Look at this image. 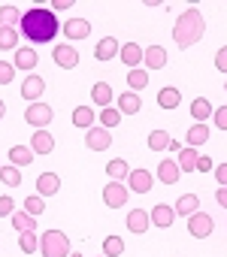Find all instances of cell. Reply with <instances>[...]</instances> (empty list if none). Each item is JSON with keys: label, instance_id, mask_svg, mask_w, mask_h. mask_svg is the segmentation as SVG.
<instances>
[{"label": "cell", "instance_id": "1", "mask_svg": "<svg viewBox=\"0 0 227 257\" xmlns=\"http://www.w3.org/2000/svg\"><path fill=\"white\" fill-rule=\"evenodd\" d=\"M58 28H61L58 25V16L52 10L37 7V10H28L22 16V31H25V37L31 43H49V40H55Z\"/></svg>", "mask_w": 227, "mask_h": 257}, {"label": "cell", "instance_id": "2", "mask_svg": "<svg viewBox=\"0 0 227 257\" xmlns=\"http://www.w3.org/2000/svg\"><path fill=\"white\" fill-rule=\"evenodd\" d=\"M203 31H206V22H203V13L200 10H185L179 19H176V28H173V40L179 49H188L194 43L203 40Z\"/></svg>", "mask_w": 227, "mask_h": 257}, {"label": "cell", "instance_id": "3", "mask_svg": "<svg viewBox=\"0 0 227 257\" xmlns=\"http://www.w3.org/2000/svg\"><path fill=\"white\" fill-rule=\"evenodd\" d=\"M40 254L43 257H70V242L61 230H46L40 236Z\"/></svg>", "mask_w": 227, "mask_h": 257}, {"label": "cell", "instance_id": "4", "mask_svg": "<svg viewBox=\"0 0 227 257\" xmlns=\"http://www.w3.org/2000/svg\"><path fill=\"white\" fill-rule=\"evenodd\" d=\"M52 115H55V112H52V106L37 100V103H31V106H28V112H25V121H28L31 127H46V124L52 121Z\"/></svg>", "mask_w": 227, "mask_h": 257}, {"label": "cell", "instance_id": "5", "mask_svg": "<svg viewBox=\"0 0 227 257\" xmlns=\"http://www.w3.org/2000/svg\"><path fill=\"white\" fill-rule=\"evenodd\" d=\"M103 203H106L109 209H122V206L128 203V185H122V182L106 185V188H103Z\"/></svg>", "mask_w": 227, "mask_h": 257}, {"label": "cell", "instance_id": "6", "mask_svg": "<svg viewBox=\"0 0 227 257\" xmlns=\"http://www.w3.org/2000/svg\"><path fill=\"white\" fill-rule=\"evenodd\" d=\"M85 146H88L91 152H106V149L112 146V137H109L106 127H88V134H85Z\"/></svg>", "mask_w": 227, "mask_h": 257}, {"label": "cell", "instance_id": "7", "mask_svg": "<svg viewBox=\"0 0 227 257\" xmlns=\"http://www.w3.org/2000/svg\"><path fill=\"white\" fill-rule=\"evenodd\" d=\"M188 233H191L194 239H206V236L212 233V218H209L206 212H194V215L188 218Z\"/></svg>", "mask_w": 227, "mask_h": 257}, {"label": "cell", "instance_id": "8", "mask_svg": "<svg viewBox=\"0 0 227 257\" xmlns=\"http://www.w3.org/2000/svg\"><path fill=\"white\" fill-rule=\"evenodd\" d=\"M143 64H146V70H164L167 67V49L164 46H149L143 52Z\"/></svg>", "mask_w": 227, "mask_h": 257}, {"label": "cell", "instance_id": "9", "mask_svg": "<svg viewBox=\"0 0 227 257\" xmlns=\"http://www.w3.org/2000/svg\"><path fill=\"white\" fill-rule=\"evenodd\" d=\"M128 185H131V191H137V194H149V191H152V185H155V179H152V173H149V170H131Z\"/></svg>", "mask_w": 227, "mask_h": 257}, {"label": "cell", "instance_id": "10", "mask_svg": "<svg viewBox=\"0 0 227 257\" xmlns=\"http://www.w3.org/2000/svg\"><path fill=\"white\" fill-rule=\"evenodd\" d=\"M52 58H55V64L64 67V70H73V67L79 64V52H76L73 46H55Z\"/></svg>", "mask_w": 227, "mask_h": 257}, {"label": "cell", "instance_id": "11", "mask_svg": "<svg viewBox=\"0 0 227 257\" xmlns=\"http://www.w3.org/2000/svg\"><path fill=\"white\" fill-rule=\"evenodd\" d=\"M149 218H152L155 227H164V230H167V227H173V221H176V209H170L167 203H158V206L149 212Z\"/></svg>", "mask_w": 227, "mask_h": 257}, {"label": "cell", "instance_id": "12", "mask_svg": "<svg viewBox=\"0 0 227 257\" xmlns=\"http://www.w3.org/2000/svg\"><path fill=\"white\" fill-rule=\"evenodd\" d=\"M149 227H152V218H149L146 209H131V212H128V230H131V233H140V236H143Z\"/></svg>", "mask_w": 227, "mask_h": 257}, {"label": "cell", "instance_id": "13", "mask_svg": "<svg viewBox=\"0 0 227 257\" xmlns=\"http://www.w3.org/2000/svg\"><path fill=\"white\" fill-rule=\"evenodd\" d=\"M43 91H46V82H43L40 76H28L25 85H22V97L31 100V103H37V100L43 97Z\"/></svg>", "mask_w": 227, "mask_h": 257}, {"label": "cell", "instance_id": "14", "mask_svg": "<svg viewBox=\"0 0 227 257\" xmlns=\"http://www.w3.org/2000/svg\"><path fill=\"white\" fill-rule=\"evenodd\" d=\"M91 34V25L85 22V19H70L67 25H64V37L67 40H85Z\"/></svg>", "mask_w": 227, "mask_h": 257}, {"label": "cell", "instance_id": "15", "mask_svg": "<svg viewBox=\"0 0 227 257\" xmlns=\"http://www.w3.org/2000/svg\"><path fill=\"white\" fill-rule=\"evenodd\" d=\"M116 55H119V40H116V37L100 40V43H97V49H94V58H97V61H112Z\"/></svg>", "mask_w": 227, "mask_h": 257}, {"label": "cell", "instance_id": "16", "mask_svg": "<svg viewBox=\"0 0 227 257\" xmlns=\"http://www.w3.org/2000/svg\"><path fill=\"white\" fill-rule=\"evenodd\" d=\"M55 149V140H52V134H46V131H37L34 137H31V152L34 155H49Z\"/></svg>", "mask_w": 227, "mask_h": 257}, {"label": "cell", "instance_id": "17", "mask_svg": "<svg viewBox=\"0 0 227 257\" xmlns=\"http://www.w3.org/2000/svg\"><path fill=\"white\" fill-rule=\"evenodd\" d=\"M143 109V100H140V94H134V91H125L122 97H119V112L122 115H134V112H140Z\"/></svg>", "mask_w": 227, "mask_h": 257}, {"label": "cell", "instance_id": "18", "mask_svg": "<svg viewBox=\"0 0 227 257\" xmlns=\"http://www.w3.org/2000/svg\"><path fill=\"white\" fill-rule=\"evenodd\" d=\"M179 176H182V170H179L176 161H161V167H158V179H161L164 185H176Z\"/></svg>", "mask_w": 227, "mask_h": 257}, {"label": "cell", "instance_id": "19", "mask_svg": "<svg viewBox=\"0 0 227 257\" xmlns=\"http://www.w3.org/2000/svg\"><path fill=\"white\" fill-rule=\"evenodd\" d=\"M58 188H61V179H58L55 173H43V176L37 179V191H40V197H52V194H58Z\"/></svg>", "mask_w": 227, "mask_h": 257}, {"label": "cell", "instance_id": "20", "mask_svg": "<svg viewBox=\"0 0 227 257\" xmlns=\"http://www.w3.org/2000/svg\"><path fill=\"white\" fill-rule=\"evenodd\" d=\"M106 173H109V179H112V182H128L131 167H128V161L116 158V161H109V164H106Z\"/></svg>", "mask_w": 227, "mask_h": 257}, {"label": "cell", "instance_id": "21", "mask_svg": "<svg viewBox=\"0 0 227 257\" xmlns=\"http://www.w3.org/2000/svg\"><path fill=\"white\" fill-rule=\"evenodd\" d=\"M37 52L34 49H16V61H13V67H19V70H34L37 67Z\"/></svg>", "mask_w": 227, "mask_h": 257}, {"label": "cell", "instance_id": "22", "mask_svg": "<svg viewBox=\"0 0 227 257\" xmlns=\"http://www.w3.org/2000/svg\"><path fill=\"white\" fill-rule=\"evenodd\" d=\"M182 103V94H179V88H161V94H158V106L161 109H176Z\"/></svg>", "mask_w": 227, "mask_h": 257}, {"label": "cell", "instance_id": "23", "mask_svg": "<svg viewBox=\"0 0 227 257\" xmlns=\"http://www.w3.org/2000/svg\"><path fill=\"white\" fill-rule=\"evenodd\" d=\"M10 161H13V167H28V164H34V152L28 149V146H13L10 149Z\"/></svg>", "mask_w": 227, "mask_h": 257}, {"label": "cell", "instance_id": "24", "mask_svg": "<svg viewBox=\"0 0 227 257\" xmlns=\"http://www.w3.org/2000/svg\"><path fill=\"white\" fill-rule=\"evenodd\" d=\"M173 209H176V215H185V218H191V215L200 209V200H197L194 194H185V197H179V200H176V206H173Z\"/></svg>", "mask_w": 227, "mask_h": 257}, {"label": "cell", "instance_id": "25", "mask_svg": "<svg viewBox=\"0 0 227 257\" xmlns=\"http://www.w3.org/2000/svg\"><path fill=\"white\" fill-rule=\"evenodd\" d=\"M13 227H16L19 233H34V230H37V218L28 215L25 209H22V212H13Z\"/></svg>", "mask_w": 227, "mask_h": 257}, {"label": "cell", "instance_id": "26", "mask_svg": "<svg viewBox=\"0 0 227 257\" xmlns=\"http://www.w3.org/2000/svg\"><path fill=\"white\" fill-rule=\"evenodd\" d=\"M122 61H125L131 70H137V64H143V49H140L137 43H128V46H122Z\"/></svg>", "mask_w": 227, "mask_h": 257}, {"label": "cell", "instance_id": "27", "mask_svg": "<svg viewBox=\"0 0 227 257\" xmlns=\"http://www.w3.org/2000/svg\"><path fill=\"white\" fill-rule=\"evenodd\" d=\"M91 100H94L97 106H103V109H106V106L112 103V88H109L106 82H97V85L91 88Z\"/></svg>", "mask_w": 227, "mask_h": 257}, {"label": "cell", "instance_id": "28", "mask_svg": "<svg viewBox=\"0 0 227 257\" xmlns=\"http://www.w3.org/2000/svg\"><path fill=\"white\" fill-rule=\"evenodd\" d=\"M191 115H194V121H197V124H203V121L212 115V103H209L206 97H197V100L191 103Z\"/></svg>", "mask_w": 227, "mask_h": 257}, {"label": "cell", "instance_id": "29", "mask_svg": "<svg viewBox=\"0 0 227 257\" xmlns=\"http://www.w3.org/2000/svg\"><path fill=\"white\" fill-rule=\"evenodd\" d=\"M122 254H125L122 236H106L103 239V257H122Z\"/></svg>", "mask_w": 227, "mask_h": 257}, {"label": "cell", "instance_id": "30", "mask_svg": "<svg viewBox=\"0 0 227 257\" xmlns=\"http://www.w3.org/2000/svg\"><path fill=\"white\" fill-rule=\"evenodd\" d=\"M209 140V127L206 124H194L191 131H188V149H197Z\"/></svg>", "mask_w": 227, "mask_h": 257}, {"label": "cell", "instance_id": "31", "mask_svg": "<svg viewBox=\"0 0 227 257\" xmlns=\"http://www.w3.org/2000/svg\"><path fill=\"white\" fill-rule=\"evenodd\" d=\"M197 158H200V155H197L194 149H182L176 164H179V170H182V173H194V170H197Z\"/></svg>", "mask_w": 227, "mask_h": 257}, {"label": "cell", "instance_id": "32", "mask_svg": "<svg viewBox=\"0 0 227 257\" xmlns=\"http://www.w3.org/2000/svg\"><path fill=\"white\" fill-rule=\"evenodd\" d=\"M73 124H76V127H82V131H88V127H94V112H91L88 106L73 109Z\"/></svg>", "mask_w": 227, "mask_h": 257}, {"label": "cell", "instance_id": "33", "mask_svg": "<svg viewBox=\"0 0 227 257\" xmlns=\"http://www.w3.org/2000/svg\"><path fill=\"white\" fill-rule=\"evenodd\" d=\"M22 25V13L16 7H0V28H16Z\"/></svg>", "mask_w": 227, "mask_h": 257}, {"label": "cell", "instance_id": "34", "mask_svg": "<svg viewBox=\"0 0 227 257\" xmlns=\"http://www.w3.org/2000/svg\"><path fill=\"white\" fill-rule=\"evenodd\" d=\"M0 182L4 185H10V188H16V185H22V170L19 167H0Z\"/></svg>", "mask_w": 227, "mask_h": 257}, {"label": "cell", "instance_id": "35", "mask_svg": "<svg viewBox=\"0 0 227 257\" xmlns=\"http://www.w3.org/2000/svg\"><path fill=\"white\" fill-rule=\"evenodd\" d=\"M128 85L134 88V94L143 91V88H149V73H146V70H131V73H128Z\"/></svg>", "mask_w": 227, "mask_h": 257}, {"label": "cell", "instance_id": "36", "mask_svg": "<svg viewBox=\"0 0 227 257\" xmlns=\"http://www.w3.org/2000/svg\"><path fill=\"white\" fill-rule=\"evenodd\" d=\"M167 146H170V134L167 131H152L149 134V149L152 152H164Z\"/></svg>", "mask_w": 227, "mask_h": 257}, {"label": "cell", "instance_id": "37", "mask_svg": "<svg viewBox=\"0 0 227 257\" xmlns=\"http://www.w3.org/2000/svg\"><path fill=\"white\" fill-rule=\"evenodd\" d=\"M100 124L106 127V131H109V127H116V124H122V112L112 109V106H106V109L100 112Z\"/></svg>", "mask_w": 227, "mask_h": 257}, {"label": "cell", "instance_id": "38", "mask_svg": "<svg viewBox=\"0 0 227 257\" xmlns=\"http://www.w3.org/2000/svg\"><path fill=\"white\" fill-rule=\"evenodd\" d=\"M0 49H19V34H16V28H0Z\"/></svg>", "mask_w": 227, "mask_h": 257}, {"label": "cell", "instance_id": "39", "mask_svg": "<svg viewBox=\"0 0 227 257\" xmlns=\"http://www.w3.org/2000/svg\"><path fill=\"white\" fill-rule=\"evenodd\" d=\"M19 248H22L25 254L40 251V239H37V233H22V236H19Z\"/></svg>", "mask_w": 227, "mask_h": 257}, {"label": "cell", "instance_id": "40", "mask_svg": "<svg viewBox=\"0 0 227 257\" xmlns=\"http://www.w3.org/2000/svg\"><path fill=\"white\" fill-rule=\"evenodd\" d=\"M25 212H28V215H34V218H37V215H43V212H46L43 197H28V200H25Z\"/></svg>", "mask_w": 227, "mask_h": 257}, {"label": "cell", "instance_id": "41", "mask_svg": "<svg viewBox=\"0 0 227 257\" xmlns=\"http://www.w3.org/2000/svg\"><path fill=\"white\" fill-rule=\"evenodd\" d=\"M212 121H215V127H218V131H227V106H218V109H212Z\"/></svg>", "mask_w": 227, "mask_h": 257}, {"label": "cell", "instance_id": "42", "mask_svg": "<svg viewBox=\"0 0 227 257\" xmlns=\"http://www.w3.org/2000/svg\"><path fill=\"white\" fill-rule=\"evenodd\" d=\"M13 76H16V67H13V64H7V61H0V85H10V82H13Z\"/></svg>", "mask_w": 227, "mask_h": 257}, {"label": "cell", "instance_id": "43", "mask_svg": "<svg viewBox=\"0 0 227 257\" xmlns=\"http://www.w3.org/2000/svg\"><path fill=\"white\" fill-rule=\"evenodd\" d=\"M215 67H218L221 73H227V46H221V49L215 52Z\"/></svg>", "mask_w": 227, "mask_h": 257}, {"label": "cell", "instance_id": "44", "mask_svg": "<svg viewBox=\"0 0 227 257\" xmlns=\"http://www.w3.org/2000/svg\"><path fill=\"white\" fill-rule=\"evenodd\" d=\"M13 212H16L13 197H0V218H4V215H13Z\"/></svg>", "mask_w": 227, "mask_h": 257}, {"label": "cell", "instance_id": "45", "mask_svg": "<svg viewBox=\"0 0 227 257\" xmlns=\"http://www.w3.org/2000/svg\"><path fill=\"white\" fill-rule=\"evenodd\" d=\"M197 170H200V173H212V170H215L212 158H197Z\"/></svg>", "mask_w": 227, "mask_h": 257}, {"label": "cell", "instance_id": "46", "mask_svg": "<svg viewBox=\"0 0 227 257\" xmlns=\"http://www.w3.org/2000/svg\"><path fill=\"white\" fill-rule=\"evenodd\" d=\"M215 179H218V185H221V188H227V164L215 167Z\"/></svg>", "mask_w": 227, "mask_h": 257}, {"label": "cell", "instance_id": "47", "mask_svg": "<svg viewBox=\"0 0 227 257\" xmlns=\"http://www.w3.org/2000/svg\"><path fill=\"white\" fill-rule=\"evenodd\" d=\"M215 200H218V206L227 209V188H218V191H215Z\"/></svg>", "mask_w": 227, "mask_h": 257}, {"label": "cell", "instance_id": "48", "mask_svg": "<svg viewBox=\"0 0 227 257\" xmlns=\"http://www.w3.org/2000/svg\"><path fill=\"white\" fill-rule=\"evenodd\" d=\"M167 149H170V152H176V155H179V152H182V146H179V143H176V140H170V146H167Z\"/></svg>", "mask_w": 227, "mask_h": 257}, {"label": "cell", "instance_id": "49", "mask_svg": "<svg viewBox=\"0 0 227 257\" xmlns=\"http://www.w3.org/2000/svg\"><path fill=\"white\" fill-rule=\"evenodd\" d=\"M7 115V106H4V100H0V118H4Z\"/></svg>", "mask_w": 227, "mask_h": 257}, {"label": "cell", "instance_id": "50", "mask_svg": "<svg viewBox=\"0 0 227 257\" xmlns=\"http://www.w3.org/2000/svg\"><path fill=\"white\" fill-rule=\"evenodd\" d=\"M73 257H82V254H73Z\"/></svg>", "mask_w": 227, "mask_h": 257}]
</instances>
